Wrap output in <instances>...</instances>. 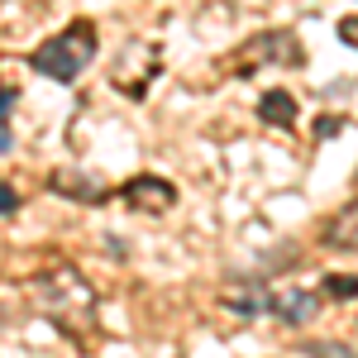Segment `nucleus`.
<instances>
[{
    "mask_svg": "<svg viewBox=\"0 0 358 358\" xmlns=\"http://www.w3.org/2000/svg\"><path fill=\"white\" fill-rule=\"evenodd\" d=\"M10 106H15V91H0V124L10 120Z\"/></svg>",
    "mask_w": 358,
    "mask_h": 358,
    "instance_id": "obj_13",
    "label": "nucleus"
},
{
    "mask_svg": "<svg viewBox=\"0 0 358 358\" xmlns=\"http://www.w3.org/2000/svg\"><path fill=\"white\" fill-rule=\"evenodd\" d=\"M306 358H358L349 344H339V339H306L301 344Z\"/></svg>",
    "mask_w": 358,
    "mask_h": 358,
    "instance_id": "obj_9",
    "label": "nucleus"
},
{
    "mask_svg": "<svg viewBox=\"0 0 358 358\" xmlns=\"http://www.w3.org/2000/svg\"><path fill=\"white\" fill-rule=\"evenodd\" d=\"M224 306L239 310V315H263V310H268V292L253 287V292H239V296H224Z\"/></svg>",
    "mask_w": 358,
    "mask_h": 358,
    "instance_id": "obj_8",
    "label": "nucleus"
},
{
    "mask_svg": "<svg viewBox=\"0 0 358 358\" xmlns=\"http://www.w3.org/2000/svg\"><path fill=\"white\" fill-rule=\"evenodd\" d=\"M339 38H344L349 48H358V15H349V20H339Z\"/></svg>",
    "mask_w": 358,
    "mask_h": 358,
    "instance_id": "obj_12",
    "label": "nucleus"
},
{
    "mask_svg": "<svg viewBox=\"0 0 358 358\" xmlns=\"http://www.w3.org/2000/svg\"><path fill=\"white\" fill-rule=\"evenodd\" d=\"M53 192L57 196H72V201H106V187H86V177H72V172H57Z\"/></svg>",
    "mask_w": 358,
    "mask_h": 358,
    "instance_id": "obj_7",
    "label": "nucleus"
},
{
    "mask_svg": "<svg viewBox=\"0 0 358 358\" xmlns=\"http://www.w3.org/2000/svg\"><path fill=\"white\" fill-rule=\"evenodd\" d=\"M325 244H334V248H358V201L339 206V210L330 215V224H325Z\"/></svg>",
    "mask_w": 358,
    "mask_h": 358,
    "instance_id": "obj_6",
    "label": "nucleus"
},
{
    "mask_svg": "<svg viewBox=\"0 0 358 358\" xmlns=\"http://www.w3.org/2000/svg\"><path fill=\"white\" fill-rule=\"evenodd\" d=\"M253 57L268 62V67H301L306 48H301V38H296L292 29H268V34L253 38Z\"/></svg>",
    "mask_w": 358,
    "mask_h": 358,
    "instance_id": "obj_2",
    "label": "nucleus"
},
{
    "mask_svg": "<svg viewBox=\"0 0 358 358\" xmlns=\"http://www.w3.org/2000/svg\"><path fill=\"white\" fill-rule=\"evenodd\" d=\"M124 201L138 206V210H167L172 201H177V187L163 182V177H134V182H124Z\"/></svg>",
    "mask_w": 358,
    "mask_h": 358,
    "instance_id": "obj_4",
    "label": "nucleus"
},
{
    "mask_svg": "<svg viewBox=\"0 0 358 358\" xmlns=\"http://www.w3.org/2000/svg\"><path fill=\"white\" fill-rule=\"evenodd\" d=\"M258 120H263V124H277V129H292V124H296V96L282 91V86L263 91V101H258Z\"/></svg>",
    "mask_w": 358,
    "mask_h": 358,
    "instance_id": "obj_5",
    "label": "nucleus"
},
{
    "mask_svg": "<svg viewBox=\"0 0 358 358\" xmlns=\"http://www.w3.org/2000/svg\"><path fill=\"white\" fill-rule=\"evenodd\" d=\"M5 153H10V134L0 129V158H5Z\"/></svg>",
    "mask_w": 358,
    "mask_h": 358,
    "instance_id": "obj_14",
    "label": "nucleus"
},
{
    "mask_svg": "<svg viewBox=\"0 0 358 358\" xmlns=\"http://www.w3.org/2000/svg\"><path fill=\"white\" fill-rule=\"evenodd\" d=\"M10 210H20V192L10 182H0V215H10Z\"/></svg>",
    "mask_w": 358,
    "mask_h": 358,
    "instance_id": "obj_11",
    "label": "nucleus"
},
{
    "mask_svg": "<svg viewBox=\"0 0 358 358\" xmlns=\"http://www.w3.org/2000/svg\"><path fill=\"white\" fill-rule=\"evenodd\" d=\"M268 310H273L282 325H310L315 310H320V296L315 292H268Z\"/></svg>",
    "mask_w": 358,
    "mask_h": 358,
    "instance_id": "obj_3",
    "label": "nucleus"
},
{
    "mask_svg": "<svg viewBox=\"0 0 358 358\" xmlns=\"http://www.w3.org/2000/svg\"><path fill=\"white\" fill-rule=\"evenodd\" d=\"M320 292H325V296H334V301H349V296H358V277H349V273H325Z\"/></svg>",
    "mask_w": 358,
    "mask_h": 358,
    "instance_id": "obj_10",
    "label": "nucleus"
},
{
    "mask_svg": "<svg viewBox=\"0 0 358 358\" xmlns=\"http://www.w3.org/2000/svg\"><path fill=\"white\" fill-rule=\"evenodd\" d=\"M91 57H96V29L86 24V20H77L72 29H62L48 43H38L34 57H29V67L43 72V77H53V82H77L82 67H91Z\"/></svg>",
    "mask_w": 358,
    "mask_h": 358,
    "instance_id": "obj_1",
    "label": "nucleus"
}]
</instances>
